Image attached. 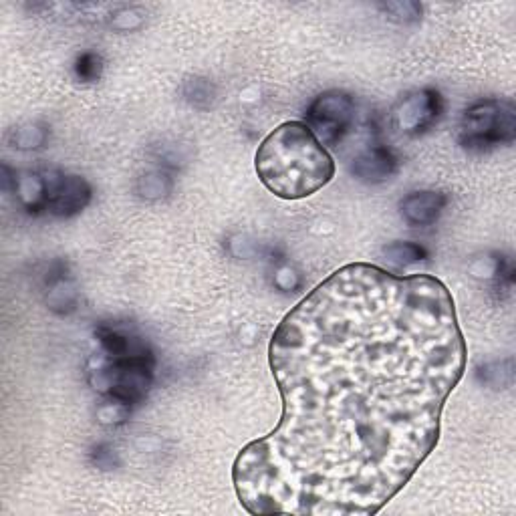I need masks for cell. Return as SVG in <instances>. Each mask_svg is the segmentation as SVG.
<instances>
[{"instance_id": "6da1fadb", "label": "cell", "mask_w": 516, "mask_h": 516, "mask_svg": "<svg viewBox=\"0 0 516 516\" xmlns=\"http://www.w3.org/2000/svg\"><path fill=\"white\" fill-rule=\"evenodd\" d=\"M466 357L456 305L440 279L369 263L329 275L271 339L283 414L234 460L242 508L379 512L434 452Z\"/></svg>"}, {"instance_id": "7a4b0ae2", "label": "cell", "mask_w": 516, "mask_h": 516, "mask_svg": "<svg viewBox=\"0 0 516 516\" xmlns=\"http://www.w3.org/2000/svg\"><path fill=\"white\" fill-rule=\"evenodd\" d=\"M261 184L283 200H303L335 178V160L303 121H285L254 156Z\"/></svg>"}, {"instance_id": "3957f363", "label": "cell", "mask_w": 516, "mask_h": 516, "mask_svg": "<svg viewBox=\"0 0 516 516\" xmlns=\"http://www.w3.org/2000/svg\"><path fill=\"white\" fill-rule=\"evenodd\" d=\"M154 369L156 357L150 347L113 359L99 353L97 365L89 367V383L105 400L134 410L152 390Z\"/></svg>"}, {"instance_id": "277c9868", "label": "cell", "mask_w": 516, "mask_h": 516, "mask_svg": "<svg viewBox=\"0 0 516 516\" xmlns=\"http://www.w3.org/2000/svg\"><path fill=\"white\" fill-rule=\"evenodd\" d=\"M458 144L474 154H484L516 140V107L512 99L486 97L466 107L458 123Z\"/></svg>"}, {"instance_id": "5b68a950", "label": "cell", "mask_w": 516, "mask_h": 516, "mask_svg": "<svg viewBox=\"0 0 516 516\" xmlns=\"http://www.w3.org/2000/svg\"><path fill=\"white\" fill-rule=\"evenodd\" d=\"M303 123L325 148H337L355 123L353 95L341 89H331L317 95L307 107Z\"/></svg>"}, {"instance_id": "8992f818", "label": "cell", "mask_w": 516, "mask_h": 516, "mask_svg": "<svg viewBox=\"0 0 516 516\" xmlns=\"http://www.w3.org/2000/svg\"><path fill=\"white\" fill-rule=\"evenodd\" d=\"M446 105L438 89L426 87L404 95L392 109L390 123L406 138H420L434 129L444 117Z\"/></svg>"}, {"instance_id": "52a82bcc", "label": "cell", "mask_w": 516, "mask_h": 516, "mask_svg": "<svg viewBox=\"0 0 516 516\" xmlns=\"http://www.w3.org/2000/svg\"><path fill=\"white\" fill-rule=\"evenodd\" d=\"M47 182V214L57 218H73L93 200L91 184L77 174L45 170Z\"/></svg>"}, {"instance_id": "ba28073f", "label": "cell", "mask_w": 516, "mask_h": 516, "mask_svg": "<svg viewBox=\"0 0 516 516\" xmlns=\"http://www.w3.org/2000/svg\"><path fill=\"white\" fill-rule=\"evenodd\" d=\"M400 170V160L390 146L379 140L367 144L353 160L351 174L365 184H381L392 180Z\"/></svg>"}, {"instance_id": "9c48e42d", "label": "cell", "mask_w": 516, "mask_h": 516, "mask_svg": "<svg viewBox=\"0 0 516 516\" xmlns=\"http://www.w3.org/2000/svg\"><path fill=\"white\" fill-rule=\"evenodd\" d=\"M448 206V196L440 190H416L402 198L400 214L410 226L426 228L440 220Z\"/></svg>"}, {"instance_id": "30bf717a", "label": "cell", "mask_w": 516, "mask_h": 516, "mask_svg": "<svg viewBox=\"0 0 516 516\" xmlns=\"http://www.w3.org/2000/svg\"><path fill=\"white\" fill-rule=\"evenodd\" d=\"M95 339L99 343V353L105 357H123L148 349L150 345L136 333L119 329L109 323H101L95 327Z\"/></svg>"}, {"instance_id": "8fae6325", "label": "cell", "mask_w": 516, "mask_h": 516, "mask_svg": "<svg viewBox=\"0 0 516 516\" xmlns=\"http://www.w3.org/2000/svg\"><path fill=\"white\" fill-rule=\"evenodd\" d=\"M383 256H385V261L390 263L392 267L408 269V267H414L418 263L428 261L430 252H428V248H424L418 242H410V240L402 242V240H398V242H392V244H387L383 248Z\"/></svg>"}, {"instance_id": "7c38bea8", "label": "cell", "mask_w": 516, "mask_h": 516, "mask_svg": "<svg viewBox=\"0 0 516 516\" xmlns=\"http://www.w3.org/2000/svg\"><path fill=\"white\" fill-rule=\"evenodd\" d=\"M182 95L190 105H194L198 109H208L212 105V101L216 99V89L208 79L194 77L182 85Z\"/></svg>"}, {"instance_id": "4fadbf2b", "label": "cell", "mask_w": 516, "mask_h": 516, "mask_svg": "<svg viewBox=\"0 0 516 516\" xmlns=\"http://www.w3.org/2000/svg\"><path fill=\"white\" fill-rule=\"evenodd\" d=\"M47 138H49V129L39 123L19 127L13 132V144L19 150H39L47 144Z\"/></svg>"}, {"instance_id": "5bb4252c", "label": "cell", "mask_w": 516, "mask_h": 516, "mask_svg": "<svg viewBox=\"0 0 516 516\" xmlns=\"http://www.w3.org/2000/svg\"><path fill=\"white\" fill-rule=\"evenodd\" d=\"M73 71L81 83H95L103 75V59L93 51H85L75 59Z\"/></svg>"}, {"instance_id": "9a60e30c", "label": "cell", "mask_w": 516, "mask_h": 516, "mask_svg": "<svg viewBox=\"0 0 516 516\" xmlns=\"http://www.w3.org/2000/svg\"><path fill=\"white\" fill-rule=\"evenodd\" d=\"M381 11L398 23H418L422 19V5L404 0V3H387L381 5Z\"/></svg>"}, {"instance_id": "2e32d148", "label": "cell", "mask_w": 516, "mask_h": 516, "mask_svg": "<svg viewBox=\"0 0 516 516\" xmlns=\"http://www.w3.org/2000/svg\"><path fill=\"white\" fill-rule=\"evenodd\" d=\"M172 178L164 172H154V174H148L140 180V188L138 192L144 196V198H162L166 196L170 190H172Z\"/></svg>"}, {"instance_id": "e0dca14e", "label": "cell", "mask_w": 516, "mask_h": 516, "mask_svg": "<svg viewBox=\"0 0 516 516\" xmlns=\"http://www.w3.org/2000/svg\"><path fill=\"white\" fill-rule=\"evenodd\" d=\"M275 287L283 293H295L303 287V277L301 273L293 267V265H281L277 271H275Z\"/></svg>"}, {"instance_id": "ac0fdd59", "label": "cell", "mask_w": 516, "mask_h": 516, "mask_svg": "<svg viewBox=\"0 0 516 516\" xmlns=\"http://www.w3.org/2000/svg\"><path fill=\"white\" fill-rule=\"evenodd\" d=\"M494 285L496 291L510 289L514 285V265L508 256L496 258V269H494Z\"/></svg>"}, {"instance_id": "d6986e66", "label": "cell", "mask_w": 516, "mask_h": 516, "mask_svg": "<svg viewBox=\"0 0 516 516\" xmlns=\"http://www.w3.org/2000/svg\"><path fill=\"white\" fill-rule=\"evenodd\" d=\"M89 458L93 462V466H97L99 470H113L115 466H119L117 454L115 450H111L107 444H97L91 452Z\"/></svg>"}]
</instances>
